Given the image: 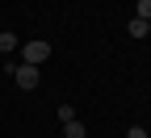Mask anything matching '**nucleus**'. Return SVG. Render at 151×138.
<instances>
[{"mask_svg":"<svg viewBox=\"0 0 151 138\" xmlns=\"http://www.w3.org/2000/svg\"><path fill=\"white\" fill-rule=\"evenodd\" d=\"M46 59H50V42H42V38H29V42H25V63L38 67V63H46Z\"/></svg>","mask_w":151,"mask_h":138,"instance_id":"f257e3e1","label":"nucleus"},{"mask_svg":"<svg viewBox=\"0 0 151 138\" xmlns=\"http://www.w3.org/2000/svg\"><path fill=\"white\" fill-rule=\"evenodd\" d=\"M13 80H17V88H38V67H29V63H21V67H13Z\"/></svg>","mask_w":151,"mask_h":138,"instance_id":"f03ea898","label":"nucleus"},{"mask_svg":"<svg viewBox=\"0 0 151 138\" xmlns=\"http://www.w3.org/2000/svg\"><path fill=\"white\" fill-rule=\"evenodd\" d=\"M0 50H4V54H13V50H17V34H13V29L0 34Z\"/></svg>","mask_w":151,"mask_h":138,"instance_id":"7ed1b4c3","label":"nucleus"},{"mask_svg":"<svg viewBox=\"0 0 151 138\" xmlns=\"http://www.w3.org/2000/svg\"><path fill=\"white\" fill-rule=\"evenodd\" d=\"M126 29H130V38H147V21H139V17H130Z\"/></svg>","mask_w":151,"mask_h":138,"instance_id":"20e7f679","label":"nucleus"},{"mask_svg":"<svg viewBox=\"0 0 151 138\" xmlns=\"http://www.w3.org/2000/svg\"><path fill=\"white\" fill-rule=\"evenodd\" d=\"M134 17L139 21H151V0H134Z\"/></svg>","mask_w":151,"mask_h":138,"instance_id":"39448f33","label":"nucleus"},{"mask_svg":"<svg viewBox=\"0 0 151 138\" xmlns=\"http://www.w3.org/2000/svg\"><path fill=\"white\" fill-rule=\"evenodd\" d=\"M63 138H84V126L80 122H63Z\"/></svg>","mask_w":151,"mask_h":138,"instance_id":"423d86ee","label":"nucleus"},{"mask_svg":"<svg viewBox=\"0 0 151 138\" xmlns=\"http://www.w3.org/2000/svg\"><path fill=\"white\" fill-rule=\"evenodd\" d=\"M59 122H76V105H59Z\"/></svg>","mask_w":151,"mask_h":138,"instance_id":"0eeeda50","label":"nucleus"},{"mask_svg":"<svg viewBox=\"0 0 151 138\" xmlns=\"http://www.w3.org/2000/svg\"><path fill=\"white\" fill-rule=\"evenodd\" d=\"M126 138H147V130H143V126H130V130H126Z\"/></svg>","mask_w":151,"mask_h":138,"instance_id":"6e6552de","label":"nucleus"},{"mask_svg":"<svg viewBox=\"0 0 151 138\" xmlns=\"http://www.w3.org/2000/svg\"><path fill=\"white\" fill-rule=\"evenodd\" d=\"M147 34H151V21H147Z\"/></svg>","mask_w":151,"mask_h":138,"instance_id":"1a4fd4ad","label":"nucleus"}]
</instances>
